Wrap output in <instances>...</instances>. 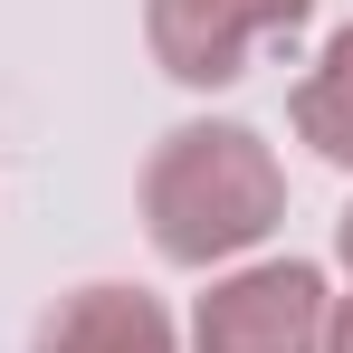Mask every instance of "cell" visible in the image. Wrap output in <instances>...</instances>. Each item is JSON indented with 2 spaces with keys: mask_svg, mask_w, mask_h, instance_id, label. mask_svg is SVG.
<instances>
[{
  "mask_svg": "<svg viewBox=\"0 0 353 353\" xmlns=\"http://www.w3.org/2000/svg\"><path fill=\"white\" fill-rule=\"evenodd\" d=\"M334 258H344V277H353V210L334 220Z\"/></svg>",
  "mask_w": 353,
  "mask_h": 353,
  "instance_id": "7",
  "label": "cell"
},
{
  "mask_svg": "<svg viewBox=\"0 0 353 353\" xmlns=\"http://www.w3.org/2000/svg\"><path fill=\"white\" fill-rule=\"evenodd\" d=\"M325 353H353V296L325 305Z\"/></svg>",
  "mask_w": 353,
  "mask_h": 353,
  "instance_id": "6",
  "label": "cell"
},
{
  "mask_svg": "<svg viewBox=\"0 0 353 353\" xmlns=\"http://www.w3.org/2000/svg\"><path fill=\"white\" fill-rule=\"evenodd\" d=\"M315 19V0H143V39L172 86H230L268 39Z\"/></svg>",
  "mask_w": 353,
  "mask_h": 353,
  "instance_id": "3",
  "label": "cell"
},
{
  "mask_svg": "<svg viewBox=\"0 0 353 353\" xmlns=\"http://www.w3.org/2000/svg\"><path fill=\"white\" fill-rule=\"evenodd\" d=\"M29 353H181L163 296L143 287H77L39 315V344Z\"/></svg>",
  "mask_w": 353,
  "mask_h": 353,
  "instance_id": "4",
  "label": "cell"
},
{
  "mask_svg": "<svg viewBox=\"0 0 353 353\" xmlns=\"http://www.w3.org/2000/svg\"><path fill=\"white\" fill-rule=\"evenodd\" d=\"M287 115H296V134H305L325 163L353 172V29H334V39L315 48V67L296 77V96H287Z\"/></svg>",
  "mask_w": 353,
  "mask_h": 353,
  "instance_id": "5",
  "label": "cell"
},
{
  "mask_svg": "<svg viewBox=\"0 0 353 353\" xmlns=\"http://www.w3.org/2000/svg\"><path fill=\"white\" fill-rule=\"evenodd\" d=\"M287 220V172L258 124H172L143 163V230L172 268L248 258Z\"/></svg>",
  "mask_w": 353,
  "mask_h": 353,
  "instance_id": "1",
  "label": "cell"
},
{
  "mask_svg": "<svg viewBox=\"0 0 353 353\" xmlns=\"http://www.w3.org/2000/svg\"><path fill=\"white\" fill-rule=\"evenodd\" d=\"M325 268L305 258H268L239 268L201 296L191 315V353H325Z\"/></svg>",
  "mask_w": 353,
  "mask_h": 353,
  "instance_id": "2",
  "label": "cell"
}]
</instances>
